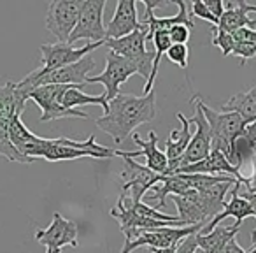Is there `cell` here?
I'll return each instance as SVG.
<instances>
[{"mask_svg": "<svg viewBox=\"0 0 256 253\" xmlns=\"http://www.w3.org/2000/svg\"><path fill=\"white\" fill-rule=\"evenodd\" d=\"M238 195L244 197V199L248 200L249 204H251L252 211H254V218H256V193H249V192H246V190L240 186V188H238ZM251 242H252V246H256V228L251 232Z\"/></svg>", "mask_w": 256, "mask_h": 253, "instance_id": "cell-35", "label": "cell"}, {"mask_svg": "<svg viewBox=\"0 0 256 253\" xmlns=\"http://www.w3.org/2000/svg\"><path fill=\"white\" fill-rule=\"evenodd\" d=\"M192 16H198V18L206 20V22L212 23L214 27H218V20L210 15L209 9L206 8V4H204V2H200V0H195V2L192 4Z\"/></svg>", "mask_w": 256, "mask_h": 253, "instance_id": "cell-31", "label": "cell"}, {"mask_svg": "<svg viewBox=\"0 0 256 253\" xmlns=\"http://www.w3.org/2000/svg\"><path fill=\"white\" fill-rule=\"evenodd\" d=\"M248 253H256V246H252V248L251 249H249V251Z\"/></svg>", "mask_w": 256, "mask_h": 253, "instance_id": "cell-40", "label": "cell"}, {"mask_svg": "<svg viewBox=\"0 0 256 253\" xmlns=\"http://www.w3.org/2000/svg\"><path fill=\"white\" fill-rule=\"evenodd\" d=\"M82 86H68L60 97V104L67 109H78L79 106H100L104 114L109 111V102L106 99V93L102 95H86L81 92Z\"/></svg>", "mask_w": 256, "mask_h": 253, "instance_id": "cell-23", "label": "cell"}, {"mask_svg": "<svg viewBox=\"0 0 256 253\" xmlns=\"http://www.w3.org/2000/svg\"><path fill=\"white\" fill-rule=\"evenodd\" d=\"M221 109L224 113H237L246 125L252 123L256 120V86L248 92L235 93L223 104Z\"/></svg>", "mask_w": 256, "mask_h": 253, "instance_id": "cell-21", "label": "cell"}, {"mask_svg": "<svg viewBox=\"0 0 256 253\" xmlns=\"http://www.w3.org/2000/svg\"><path fill=\"white\" fill-rule=\"evenodd\" d=\"M140 27L136 0H120L110 22L106 27V39H121Z\"/></svg>", "mask_w": 256, "mask_h": 253, "instance_id": "cell-17", "label": "cell"}, {"mask_svg": "<svg viewBox=\"0 0 256 253\" xmlns=\"http://www.w3.org/2000/svg\"><path fill=\"white\" fill-rule=\"evenodd\" d=\"M123 160L124 171L121 172V179H123L121 195L132 204L142 202V197L146 195V192H150L154 185L162 181V174H156L146 165L136 162L134 158L123 157Z\"/></svg>", "mask_w": 256, "mask_h": 253, "instance_id": "cell-9", "label": "cell"}, {"mask_svg": "<svg viewBox=\"0 0 256 253\" xmlns=\"http://www.w3.org/2000/svg\"><path fill=\"white\" fill-rule=\"evenodd\" d=\"M195 253H206V251H204L202 248H196V251H195Z\"/></svg>", "mask_w": 256, "mask_h": 253, "instance_id": "cell-41", "label": "cell"}, {"mask_svg": "<svg viewBox=\"0 0 256 253\" xmlns=\"http://www.w3.org/2000/svg\"><path fill=\"white\" fill-rule=\"evenodd\" d=\"M202 111L209 123L210 130V150L221 151L226 158H230L232 148L238 136L246 130V123L237 113H218L202 102Z\"/></svg>", "mask_w": 256, "mask_h": 253, "instance_id": "cell-4", "label": "cell"}, {"mask_svg": "<svg viewBox=\"0 0 256 253\" xmlns=\"http://www.w3.org/2000/svg\"><path fill=\"white\" fill-rule=\"evenodd\" d=\"M220 253H221V251H220Z\"/></svg>", "mask_w": 256, "mask_h": 253, "instance_id": "cell-42", "label": "cell"}, {"mask_svg": "<svg viewBox=\"0 0 256 253\" xmlns=\"http://www.w3.org/2000/svg\"><path fill=\"white\" fill-rule=\"evenodd\" d=\"M172 200L178 206V213H179V220L184 225H207L209 220L206 218L204 211L196 206L193 200L186 199V197H179V195H172Z\"/></svg>", "mask_w": 256, "mask_h": 253, "instance_id": "cell-25", "label": "cell"}, {"mask_svg": "<svg viewBox=\"0 0 256 253\" xmlns=\"http://www.w3.org/2000/svg\"><path fill=\"white\" fill-rule=\"evenodd\" d=\"M221 253H248V251H244V248H240V244L237 242V239L234 237L226 242V246H224Z\"/></svg>", "mask_w": 256, "mask_h": 253, "instance_id": "cell-37", "label": "cell"}, {"mask_svg": "<svg viewBox=\"0 0 256 253\" xmlns=\"http://www.w3.org/2000/svg\"><path fill=\"white\" fill-rule=\"evenodd\" d=\"M168 36H170L172 44H186L192 36V30L184 25H176L168 30Z\"/></svg>", "mask_w": 256, "mask_h": 253, "instance_id": "cell-30", "label": "cell"}, {"mask_svg": "<svg viewBox=\"0 0 256 253\" xmlns=\"http://www.w3.org/2000/svg\"><path fill=\"white\" fill-rule=\"evenodd\" d=\"M156 113L158 106L154 90L142 97L120 93L116 99L109 100V111L96 120V127L109 134L114 143L121 144L139 125L153 121Z\"/></svg>", "mask_w": 256, "mask_h": 253, "instance_id": "cell-1", "label": "cell"}, {"mask_svg": "<svg viewBox=\"0 0 256 253\" xmlns=\"http://www.w3.org/2000/svg\"><path fill=\"white\" fill-rule=\"evenodd\" d=\"M212 44L218 48H221L223 51V57H228L234 50V44H235V39L232 34H226L223 30H220L218 27H212Z\"/></svg>", "mask_w": 256, "mask_h": 253, "instance_id": "cell-28", "label": "cell"}, {"mask_svg": "<svg viewBox=\"0 0 256 253\" xmlns=\"http://www.w3.org/2000/svg\"><path fill=\"white\" fill-rule=\"evenodd\" d=\"M14 120V118H12ZM9 118L0 116V155L4 158H8L9 162H20V164H32V160L25 158L23 155L18 153L14 146L11 143V136H9V130H11V121Z\"/></svg>", "mask_w": 256, "mask_h": 253, "instance_id": "cell-26", "label": "cell"}, {"mask_svg": "<svg viewBox=\"0 0 256 253\" xmlns=\"http://www.w3.org/2000/svg\"><path fill=\"white\" fill-rule=\"evenodd\" d=\"M238 230H240V227L235 223L232 227L230 225L228 227H216L209 234H196V242H198V248H202L206 253H220L223 251L226 242L237 235Z\"/></svg>", "mask_w": 256, "mask_h": 253, "instance_id": "cell-22", "label": "cell"}, {"mask_svg": "<svg viewBox=\"0 0 256 253\" xmlns=\"http://www.w3.org/2000/svg\"><path fill=\"white\" fill-rule=\"evenodd\" d=\"M36 241L46 246V253H62V248H78V225L60 213L53 214V221L46 228H37Z\"/></svg>", "mask_w": 256, "mask_h": 253, "instance_id": "cell-11", "label": "cell"}, {"mask_svg": "<svg viewBox=\"0 0 256 253\" xmlns=\"http://www.w3.org/2000/svg\"><path fill=\"white\" fill-rule=\"evenodd\" d=\"M136 74H139V71H137V67L132 62H128L126 58L109 51L106 55V67H104V71L96 76H88V85H93V83L104 85L106 99L109 102V100L116 99L120 95L121 85L126 83L128 79Z\"/></svg>", "mask_w": 256, "mask_h": 253, "instance_id": "cell-8", "label": "cell"}, {"mask_svg": "<svg viewBox=\"0 0 256 253\" xmlns=\"http://www.w3.org/2000/svg\"><path fill=\"white\" fill-rule=\"evenodd\" d=\"M104 43H88L82 48H76L70 46L67 43H56V44H42L40 46V71L42 72H50L54 69H62L72 65L76 62H79L81 58H84L86 55H92V51L98 50Z\"/></svg>", "mask_w": 256, "mask_h": 253, "instance_id": "cell-12", "label": "cell"}, {"mask_svg": "<svg viewBox=\"0 0 256 253\" xmlns=\"http://www.w3.org/2000/svg\"><path fill=\"white\" fill-rule=\"evenodd\" d=\"M132 139L136 144H139L140 150L139 151H120L116 150V157H128V158H136V157H146V167L151 169L153 172L162 176H167V157H165L164 151L158 148V137L156 134L151 130L148 141H144L142 137L137 132L132 134Z\"/></svg>", "mask_w": 256, "mask_h": 253, "instance_id": "cell-15", "label": "cell"}, {"mask_svg": "<svg viewBox=\"0 0 256 253\" xmlns=\"http://www.w3.org/2000/svg\"><path fill=\"white\" fill-rule=\"evenodd\" d=\"M167 58L172 64L179 65L181 69L188 67V57H190V48L186 44H172L167 50Z\"/></svg>", "mask_w": 256, "mask_h": 253, "instance_id": "cell-27", "label": "cell"}, {"mask_svg": "<svg viewBox=\"0 0 256 253\" xmlns=\"http://www.w3.org/2000/svg\"><path fill=\"white\" fill-rule=\"evenodd\" d=\"M104 9H106V0H82L79 20L67 44L74 46V43L82 39L92 43H104L106 41V27L102 22Z\"/></svg>", "mask_w": 256, "mask_h": 253, "instance_id": "cell-6", "label": "cell"}, {"mask_svg": "<svg viewBox=\"0 0 256 253\" xmlns=\"http://www.w3.org/2000/svg\"><path fill=\"white\" fill-rule=\"evenodd\" d=\"M192 190L193 188H190V186L186 185L184 181H181V179H179L176 174L162 176V181L151 188V193H153V197H151V199L156 202V207L165 209V206H167V202H165V197H167V195L184 197V195H188Z\"/></svg>", "mask_w": 256, "mask_h": 253, "instance_id": "cell-24", "label": "cell"}, {"mask_svg": "<svg viewBox=\"0 0 256 253\" xmlns=\"http://www.w3.org/2000/svg\"><path fill=\"white\" fill-rule=\"evenodd\" d=\"M151 253H176V246H168V248H150Z\"/></svg>", "mask_w": 256, "mask_h": 253, "instance_id": "cell-39", "label": "cell"}, {"mask_svg": "<svg viewBox=\"0 0 256 253\" xmlns=\"http://www.w3.org/2000/svg\"><path fill=\"white\" fill-rule=\"evenodd\" d=\"M193 102H195V116L188 118V121L192 125H195V134L192 136V141H190L188 148L184 151L181 167L182 165L196 164V162L204 160L210 153V130L209 123L206 120V114L202 111V99L195 97Z\"/></svg>", "mask_w": 256, "mask_h": 253, "instance_id": "cell-13", "label": "cell"}, {"mask_svg": "<svg viewBox=\"0 0 256 253\" xmlns=\"http://www.w3.org/2000/svg\"><path fill=\"white\" fill-rule=\"evenodd\" d=\"M244 136L251 141L252 144H256V120L252 123L246 125V130H244Z\"/></svg>", "mask_w": 256, "mask_h": 253, "instance_id": "cell-38", "label": "cell"}, {"mask_svg": "<svg viewBox=\"0 0 256 253\" xmlns=\"http://www.w3.org/2000/svg\"><path fill=\"white\" fill-rule=\"evenodd\" d=\"M232 36L238 43H251L256 46V29H240L232 34Z\"/></svg>", "mask_w": 256, "mask_h": 253, "instance_id": "cell-33", "label": "cell"}, {"mask_svg": "<svg viewBox=\"0 0 256 253\" xmlns=\"http://www.w3.org/2000/svg\"><path fill=\"white\" fill-rule=\"evenodd\" d=\"M249 13H256V6L248 2H226L224 13L218 22V29L226 34H234L240 29H254L256 20L249 18Z\"/></svg>", "mask_w": 256, "mask_h": 253, "instance_id": "cell-20", "label": "cell"}, {"mask_svg": "<svg viewBox=\"0 0 256 253\" xmlns=\"http://www.w3.org/2000/svg\"><path fill=\"white\" fill-rule=\"evenodd\" d=\"M174 4L179 8V13L174 16H165V18H158L154 15V9L164 8L167 6V2H151V0H144V8H146V18H144L142 23H146L148 27V41H151V37L156 32H168L172 27L176 25H184L188 27L190 30L195 29V23L192 20V15H188V4L186 2H181V0H174Z\"/></svg>", "mask_w": 256, "mask_h": 253, "instance_id": "cell-14", "label": "cell"}, {"mask_svg": "<svg viewBox=\"0 0 256 253\" xmlns=\"http://www.w3.org/2000/svg\"><path fill=\"white\" fill-rule=\"evenodd\" d=\"M198 234V232H196ZM196 234H192L188 237H184L178 246H176V253H195L198 248V242H196Z\"/></svg>", "mask_w": 256, "mask_h": 253, "instance_id": "cell-32", "label": "cell"}, {"mask_svg": "<svg viewBox=\"0 0 256 253\" xmlns=\"http://www.w3.org/2000/svg\"><path fill=\"white\" fill-rule=\"evenodd\" d=\"M95 69V60L92 55H86L79 62L67 67L54 69L50 72H42L40 69L32 71L26 78L18 81L20 88L30 93L34 88L46 85H72V86H86L88 85V74Z\"/></svg>", "mask_w": 256, "mask_h": 253, "instance_id": "cell-2", "label": "cell"}, {"mask_svg": "<svg viewBox=\"0 0 256 253\" xmlns=\"http://www.w3.org/2000/svg\"><path fill=\"white\" fill-rule=\"evenodd\" d=\"M204 228V225H188V227H160V228H134V230L124 232V244L121 253H132L137 248H168V246H178L184 237L196 234Z\"/></svg>", "mask_w": 256, "mask_h": 253, "instance_id": "cell-3", "label": "cell"}, {"mask_svg": "<svg viewBox=\"0 0 256 253\" xmlns=\"http://www.w3.org/2000/svg\"><path fill=\"white\" fill-rule=\"evenodd\" d=\"M238 188H240V183L237 181L234 185V188L230 190V200L224 204L223 211H221L218 216H214L212 220H210L209 223H207L206 227L198 232V234H209L212 228H216L218 225H220L221 221L228 216H234L235 225H238V227H240L242 220H246V218H254V211H252L251 204H249L244 197L238 195Z\"/></svg>", "mask_w": 256, "mask_h": 253, "instance_id": "cell-19", "label": "cell"}, {"mask_svg": "<svg viewBox=\"0 0 256 253\" xmlns=\"http://www.w3.org/2000/svg\"><path fill=\"white\" fill-rule=\"evenodd\" d=\"M148 43V27L146 23H140V27L132 32L130 36L121 37V39H106L104 46L109 48V51L126 58L132 62L139 71V76L150 78L151 67H153V51L146 50Z\"/></svg>", "mask_w": 256, "mask_h": 253, "instance_id": "cell-5", "label": "cell"}, {"mask_svg": "<svg viewBox=\"0 0 256 253\" xmlns=\"http://www.w3.org/2000/svg\"><path fill=\"white\" fill-rule=\"evenodd\" d=\"M251 164H252V174L251 176H246L244 181L240 183V186L249 193H256V158H251Z\"/></svg>", "mask_w": 256, "mask_h": 253, "instance_id": "cell-34", "label": "cell"}, {"mask_svg": "<svg viewBox=\"0 0 256 253\" xmlns=\"http://www.w3.org/2000/svg\"><path fill=\"white\" fill-rule=\"evenodd\" d=\"M178 120L181 121V129H174L165 141V157H167V176H172L181 167L182 157L192 141V123L182 113H178Z\"/></svg>", "mask_w": 256, "mask_h": 253, "instance_id": "cell-18", "label": "cell"}, {"mask_svg": "<svg viewBox=\"0 0 256 253\" xmlns=\"http://www.w3.org/2000/svg\"><path fill=\"white\" fill-rule=\"evenodd\" d=\"M230 55L238 57V58H240V64L244 65L249 58H252L256 55V46H254V44H251V43H238V41H235L234 50H232Z\"/></svg>", "mask_w": 256, "mask_h": 253, "instance_id": "cell-29", "label": "cell"}, {"mask_svg": "<svg viewBox=\"0 0 256 253\" xmlns=\"http://www.w3.org/2000/svg\"><path fill=\"white\" fill-rule=\"evenodd\" d=\"M82 0H53L48 6L46 29L58 39V43H67L76 23L79 20Z\"/></svg>", "mask_w": 256, "mask_h": 253, "instance_id": "cell-10", "label": "cell"}, {"mask_svg": "<svg viewBox=\"0 0 256 253\" xmlns=\"http://www.w3.org/2000/svg\"><path fill=\"white\" fill-rule=\"evenodd\" d=\"M72 85H46L34 88L28 93V99L40 107V121H53L60 118H81L88 120V113L81 109H67L60 104V97Z\"/></svg>", "mask_w": 256, "mask_h": 253, "instance_id": "cell-7", "label": "cell"}, {"mask_svg": "<svg viewBox=\"0 0 256 253\" xmlns=\"http://www.w3.org/2000/svg\"><path fill=\"white\" fill-rule=\"evenodd\" d=\"M204 4H206V8L209 9L210 15H212L214 18L220 22L221 15L224 13V4H223V2H221V0H206Z\"/></svg>", "mask_w": 256, "mask_h": 253, "instance_id": "cell-36", "label": "cell"}, {"mask_svg": "<svg viewBox=\"0 0 256 253\" xmlns=\"http://www.w3.org/2000/svg\"><path fill=\"white\" fill-rule=\"evenodd\" d=\"M174 174H212V176L224 174V176L235 178L238 183H242L246 178L235 165H232L230 162H228V158L224 157L221 151H216V150H210V153L207 155L204 160L196 162V164L179 167Z\"/></svg>", "mask_w": 256, "mask_h": 253, "instance_id": "cell-16", "label": "cell"}]
</instances>
